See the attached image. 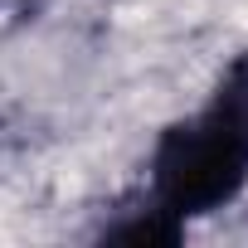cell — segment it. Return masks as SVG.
Here are the masks:
<instances>
[{
  "label": "cell",
  "instance_id": "obj_1",
  "mask_svg": "<svg viewBox=\"0 0 248 248\" xmlns=\"http://www.w3.org/2000/svg\"><path fill=\"white\" fill-rule=\"evenodd\" d=\"M243 185H248V141L214 107L166 127V137L156 141L151 204H161L180 224L224 209Z\"/></svg>",
  "mask_w": 248,
  "mask_h": 248
},
{
  "label": "cell",
  "instance_id": "obj_2",
  "mask_svg": "<svg viewBox=\"0 0 248 248\" xmlns=\"http://www.w3.org/2000/svg\"><path fill=\"white\" fill-rule=\"evenodd\" d=\"M214 112L248 141V59H238V63L224 73V83H219V93H214Z\"/></svg>",
  "mask_w": 248,
  "mask_h": 248
}]
</instances>
